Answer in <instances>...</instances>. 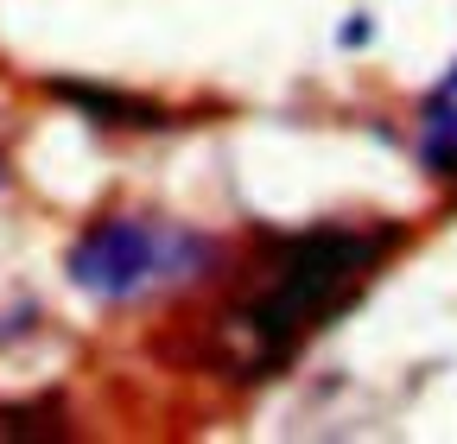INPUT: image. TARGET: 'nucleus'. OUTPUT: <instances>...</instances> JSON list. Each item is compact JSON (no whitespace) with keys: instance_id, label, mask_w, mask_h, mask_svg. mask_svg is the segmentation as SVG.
<instances>
[{"instance_id":"nucleus-1","label":"nucleus","mask_w":457,"mask_h":444,"mask_svg":"<svg viewBox=\"0 0 457 444\" xmlns=\"http://www.w3.org/2000/svg\"><path fill=\"white\" fill-rule=\"evenodd\" d=\"M381 248H387L381 229H343V222L273 242V260L261 267V286L236 311V337L248 343V362L273 368L279 356H293L330 311H343L362 292Z\"/></svg>"},{"instance_id":"nucleus-2","label":"nucleus","mask_w":457,"mask_h":444,"mask_svg":"<svg viewBox=\"0 0 457 444\" xmlns=\"http://www.w3.org/2000/svg\"><path fill=\"white\" fill-rule=\"evenodd\" d=\"M210 235L185 229V222H159V216H102L71 242L64 273L71 286L102 299V305H128L153 299L165 286H185L210 267Z\"/></svg>"},{"instance_id":"nucleus-3","label":"nucleus","mask_w":457,"mask_h":444,"mask_svg":"<svg viewBox=\"0 0 457 444\" xmlns=\"http://www.w3.org/2000/svg\"><path fill=\"white\" fill-rule=\"evenodd\" d=\"M420 165L432 178H457V64L420 102Z\"/></svg>"}]
</instances>
